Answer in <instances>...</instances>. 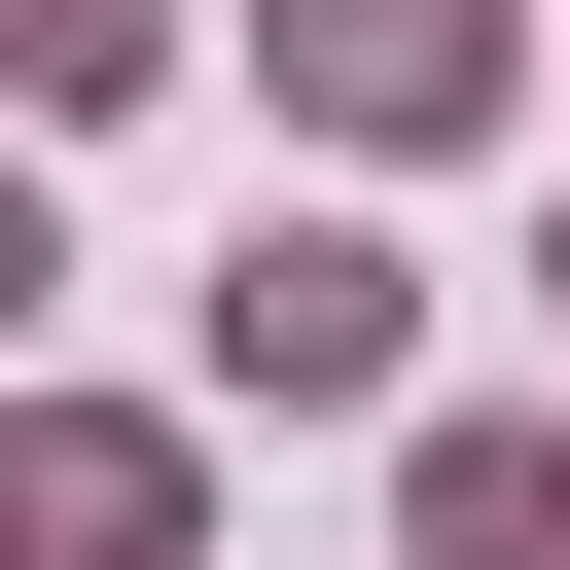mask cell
<instances>
[{
  "mask_svg": "<svg viewBox=\"0 0 570 570\" xmlns=\"http://www.w3.org/2000/svg\"><path fill=\"white\" fill-rule=\"evenodd\" d=\"M249 71H285L321 142H499V107H534L499 0H249Z\"/></svg>",
  "mask_w": 570,
  "mask_h": 570,
  "instance_id": "7a4b0ae2",
  "label": "cell"
},
{
  "mask_svg": "<svg viewBox=\"0 0 570 570\" xmlns=\"http://www.w3.org/2000/svg\"><path fill=\"white\" fill-rule=\"evenodd\" d=\"M36 285H71V214H36V142H0V356H36Z\"/></svg>",
  "mask_w": 570,
  "mask_h": 570,
  "instance_id": "8992f818",
  "label": "cell"
},
{
  "mask_svg": "<svg viewBox=\"0 0 570 570\" xmlns=\"http://www.w3.org/2000/svg\"><path fill=\"white\" fill-rule=\"evenodd\" d=\"M214 392H249V428H392V392H428V249H392V214H249V249H214Z\"/></svg>",
  "mask_w": 570,
  "mask_h": 570,
  "instance_id": "6da1fadb",
  "label": "cell"
},
{
  "mask_svg": "<svg viewBox=\"0 0 570 570\" xmlns=\"http://www.w3.org/2000/svg\"><path fill=\"white\" fill-rule=\"evenodd\" d=\"M178 499H214V463H178L142 392H0V570H178Z\"/></svg>",
  "mask_w": 570,
  "mask_h": 570,
  "instance_id": "3957f363",
  "label": "cell"
},
{
  "mask_svg": "<svg viewBox=\"0 0 570 570\" xmlns=\"http://www.w3.org/2000/svg\"><path fill=\"white\" fill-rule=\"evenodd\" d=\"M392 534H428V570H570V428H499V392H392Z\"/></svg>",
  "mask_w": 570,
  "mask_h": 570,
  "instance_id": "277c9868",
  "label": "cell"
},
{
  "mask_svg": "<svg viewBox=\"0 0 570 570\" xmlns=\"http://www.w3.org/2000/svg\"><path fill=\"white\" fill-rule=\"evenodd\" d=\"M178 71V0H0V142H71V107H142Z\"/></svg>",
  "mask_w": 570,
  "mask_h": 570,
  "instance_id": "5b68a950",
  "label": "cell"
}]
</instances>
